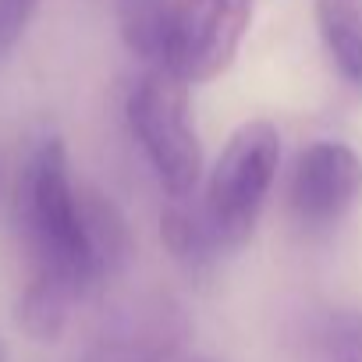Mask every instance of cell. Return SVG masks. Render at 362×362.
<instances>
[{"instance_id": "cell-6", "label": "cell", "mask_w": 362, "mask_h": 362, "mask_svg": "<svg viewBox=\"0 0 362 362\" xmlns=\"http://www.w3.org/2000/svg\"><path fill=\"white\" fill-rule=\"evenodd\" d=\"M82 217H86V238H89V259L96 284L121 274L132 259V228L128 217L114 199H107L96 189H82Z\"/></svg>"}, {"instance_id": "cell-15", "label": "cell", "mask_w": 362, "mask_h": 362, "mask_svg": "<svg viewBox=\"0 0 362 362\" xmlns=\"http://www.w3.org/2000/svg\"><path fill=\"white\" fill-rule=\"evenodd\" d=\"M181 362H214V358H181Z\"/></svg>"}, {"instance_id": "cell-2", "label": "cell", "mask_w": 362, "mask_h": 362, "mask_svg": "<svg viewBox=\"0 0 362 362\" xmlns=\"http://www.w3.org/2000/svg\"><path fill=\"white\" fill-rule=\"evenodd\" d=\"M281 167V132L274 121L256 117L235 128L221 149L203 196V217L221 245V252L242 249L270 199L274 177Z\"/></svg>"}, {"instance_id": "cell-10", "label": "cell", "mask_w": 362, "mask_h": 362, "mask_svg": "<svg viewBox=\"0 0 362 362\" xmlns=\"http://www.w3.org/2000/svg\"><path fill=\"white\" fill-rule=\"evenodd\" d=\"M320 40L341 71V78L362 89V22L348 0H316Z\"/></svg>"}, {"instance_id": "cell-8", "label": "cell", "mask_w": 362, "mask_h": 362, "mask_svg": "<svg viewBox=\"0 0 362 362\" xmlns=\"http://www.w3.org/2000/svg\"><path fill=\"white\" fill-rule=\"evenodd\" d=\"M117 25L124 47L146 64V71H167L174 0H117Z\"/></svg>"}, {"instance_id": "cell-14", "label": "cell", "mask_w": 362, "mask_h": 362, "mask_svg": "<svg viewBox=\"0 0 362 362\" xmlns=\"http://www.w3.org/2000/svg\"><path fill=\"white\" fill-rule=\"evenodd\" d=\"M11 355H8V344H4V337H0V362H8Z\"/></svg>"}, {"instance_id": "cell-12", "label": "cell", "mask_w": 362, "mask_h": 362, "mask_svg": "<svg viewBox=\"0 0 362 362\" xmlns=\"http://www.w3.org/2000/svg\"><path fill=\"white\" fill-rule=\"evenodd\" d=\"M36 8H40V0H0V64L22 43Z\"/></svg>"}, {"instance_id": "cell-11", "label": "cell", "mask_w": 362, "mask_h": 362, "mask_svg": "<svg viewBox=\"0 0 362 362\" xmlns=\"http://www.w3.org/2000/svg\"><path fill=\"white\" fill-rule=\"evenodd\" d=\"M320 348L334 362H362V309H337L330 313L320 330Z\"/></svg>"}, {"instance_id": "cell-1", "label": "cell", "mask_w": 362, "mask_h": 362, "mask_svg": "<svg viewBox=\"0 0 362 362\" xmlns=\"http://www.w3.org/2000/svg\"><path fill=\"white\" fill-rule=\"evenodd\" d=\"M15 224L29 252L33 274L57 277L75 288V295L96 284L82 217V189H75L68 149L57 135H47L29 153L18 174Z\"/></svg>"}, {"instance_id": "cell-7", "label": "cell", "mask_w": 362, "mask_h": 362, "mask_svg": "<svg viewBox=\"0 0 362 362\" xmlns=\"http://www.w3.org/2000/svg\"><path fill=\"white\" fill-rule=\"evenodd\" d=\"M160 242L189 277L210 274V267L221 256V245L203 217V206H189V199H170V206L160 214Z\"/></svg>"}, {"instance_id": "cell-9", "label": "cell", "mask_w": 362, "mask_h": 362, "mask_svg": "<svg viewBox=\"0 0 362 362\" xmlns=\"http://www.w3.org/2000/svg\"><path fill=\"white\" fill-rule=\"evenodd\" d=\"M75 298H78L75 288H68L64 281L47 277V274H29V281L15 302V323L29 341L54 344V341H61V334L68 327V313H71Z\"/></svg>"}, {"instance_id": "cell-3", "label": "cell", "mask_w": 362, "mask_h": 362, "mask_svg": "<svg viewBox=\"0 0 362 362\" xmlns=\"http://www.w3.org/2000/svg\"><path fill=\"white\" fill-rule=\"evenodd\" d=\"M128 128L170 199H189L203 177V146L189 110V86L174 71H146L124 103Z\"/></svg>"}, {"instance_id": "cell-4", "label": "cell", "mask_w": 362, "mask_h": 362, "mask_svg": "<svg viewBox=\"0 0 362 362\" xmlns=\"http://www.w3.org/2000/svg\"><path fill=\"white\" fill-rule=\"evenodd\" d=\"M252 22V0H174L170 64L185 86L210 82L231 68Z\"/></svg>"}, {"instance_id": "cell-13", "label": "cell", "mask_w": 362, "mask_h": 362, "mask_svg": "<svg viewBox=\"0 0 362 362\" xmlns=\"http://www.w3.org/2000/svg\"><path fill=\"white\" fill-rule=\"evenodd\" d=\"M78 362H156L139 341H121V337H100L93 341Z\"/></svg>"}, {"instance_id": "cell-5", "label": "cell", "mask_w": 362, "mask_h": 362, "mask_svg": "<svg viewBox=\"0 0 362 362\" xmlns=\"http://www.w3.org/2000/svg\"><path fill=\"white\" fill-rule=\"evenodd\" d=\"M362 199V156L334 139L313 142L298 153L288 181V206L309 231L341 224Z\"/></svg>"}]
</instances>
